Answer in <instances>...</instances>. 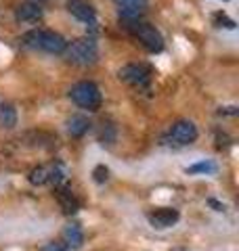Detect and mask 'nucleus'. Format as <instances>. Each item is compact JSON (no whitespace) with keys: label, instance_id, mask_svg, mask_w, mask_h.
I'll return each mask as SVG.
<instances>
[{"label":"nucleus","instance_id":"6","mask_svg":"<svg viewBox=\"0 0 239 251\" xmlns=\"http://www.w3.org/2000/svg\"><path fill=\"white\" fill-rule=\"evenodd\" d=\"M118 77L130 86H137V88H145L151 82V69L145 65H137V63H128L118 72Z\"/></svg>","mask_w":239,"mask_h":251},{"label":"nucleus","instance_id":"17","mask_svg":"<svg viewBox=\"0 0 239 251\" xmlns=\"http://www.w3.org/2000/svg\"><path fill=\"white\" fill-rule=\"evenodd\" d=\"M216 163L212 161H199L195 166H189L187 168V174H216Z\"/></svg>","mask_w":239,"mask_h":251},{"label":"nucleus","instance_id":"19","mask_svg":"<svg viewBox=\"0 0 239 251\" xmlns=\"http://www.w3.org/2000/svg\"><path fill=\"white\" fill-rule=\"evenodd\" d=\"M92 176H94V182H99V184H103L105 180L109 178V170L105 168V166H97L92 170Z\"/></svg>","mask_w":239,"mask_h":251},{"label":"nucleus","instance_id":"16","mask_svg":"<svg viewBox=\"0 0 239 251\" xmlns=\"http://www.w3.org/2000/svg\"><path fill=\"white\" fill-rule=\"evenodd\" d=\"M49 172H51V168L49 166H38V168H34L30 172V176H28V180L34 186H40V184H46L49 182Z\"/></svg>","mask_w":239,"mask_h":251},{"label":"nucleus","instance_id":"18","mask_svg":"<svg viewBox=\"0 0 239 251\" xmlns=\"http://www.w3.org/2000/svg\"><path fill=\"white\" fill-rule=\"evenodd\" d=\"M214 25L218 27H229V29H235V21L227 17L225 13H214Z\"/></svg>","mask_w":239,"mask_h":251},{"label":"nucleus","instance_id":"8","mask_svg":"<svg viewBox=\"0 0 239 251\" xmlns=\"http://www.w3.org/2000/svg\"><path fill=\"white\" fill-rule=\"evenodd\" d=\"M114 2L120 11V17L124 21H137L147 11L149 0H114Z\"/></svg>","mask_w":239,"mask_h":251},{"label":"nucleus","instance_id":"13","mask_svg":"<svg viewBox=\"0 0 239 251\" xmlns=\"http://www.w3.org/2000/svg\"><path fill=\"white\" fill-rule=\"evenodd\" d=\"M63 241H65V247H82V243H84V232L82 228H80V224L76 222H71L67 224L65 228H63Z\"/></svg>","mask_w":239,"mask_h":251},{"label":"nucleus","instance_id":"1","mask_svg":"<svg viewBox=\"0 0 239 251\" xmlns=\"http://www.w3.org/2000/svg\"><path fill=\"white\" fill-rule=\"evenodd\" d=\"M21 44L28 46V49H34V50L61 54V52H65L67 40L53 29H31L28 34H23Z\"/></svg>","mask_w":239,"mask_h":251},{"label":"nucleus","instance_id":"21","mask_svg":"<svg viewBox=\"0 0 239 251\" xmlns=\"http://www.w3.org/2000/svg\"><path fill=\"white\" fill-rule=\"evenodd\" d=\"M220 113H227V115H237V107H225V109H220Z\"/></svg>","mask_w":239,"mask_h":251},{"label":"nucleus","instance_id":"15","mask_svg":"<svg viewBox=\"0 0 239 251\" xmlns=\"http://www.w3.org/2000/svg\"><path fill=\"white\" fill-rule=\"evenodd\" d=\"M116 136H118V130L111 122H103L101 124V130H99V143L101 145H114L116 143Z\"/></svg>","mask_w":239,"mask_h":251},{"label":"nucleus","instance_id":"12","mask_svg":"<svg viewBox=\"0 0 239 251\" xmlns=\"http://www.w3.org/2000/svg\"><path fill=\"white\" fill-rule=\"evenodd\" d=\"M89 130H90V122H89V117L86 115L76 113V115H71L67 120V132H69L71 138H82Z\"/></svg>","mask_w":239,"mask_h":251},{"label":"nucleus","instance_id":"11","mask_svg":"<svg viewBox=\"0 0 239 251\" xmlns=\"http://www.w3.org/2000/svg\"><path fill=\"white\" fill-rule=\"evenodd\" d=\"M15 19L21 21V23H34L42 19V9L36 4V2H21L15 11Z\"/></svg>","mask_w":239,"mask_h":251},{"label":"nucleus","instance_id":"20","mask_svg":"<svg viewBox=\"0 0 239 251\" xmlns=\"http://www.w3.org/2000/svg\"><path fill=\"white\" fill-rule=\"evenodd\" d=\"M40 251H69V249L61 245V243H46V245L40 247Z\"/></svg>","mask_w":239,"mask_h":251},{"label":"nucleus","instance_id":"9","mask_svg":"<svg viewBox=\"0 0 239 251\" xmlns=\"http://www.w3.org/2000/svg\"><path fill=\"white\" fill-rule=\"evenodd\" d=\"M179 211L174 207H159V209H153L147 214V220L153 228H170L179 222Z\"/></svg>","mask_w":239,"mask_h":251},{"label":"nucleus","instance_id":"14","mask_svg":"<svg viewBox=\"0 0 239 251\" xmlns=\"http://www.w3.org/2000/svg\"><path fill=\"white\" fill-rule=\"evenodd\" d=\"M17 126V111L9 103H0V128L11 130Z\"/></svg>","mask_w":239,"mask_h":251},{"label":"nucleus","instance_id":"2","mask_svg":"<svg viewBox=\"0 0 239 251\" xmlns=\"http://www.w3.org/2000/svg\"><path fill=\"white\" fill-rule=\"evenodd\" d=\"M99 57V49H97V42L92 38H78L74 42H67L65 46V59L74 65H92Z\"/></svg>","mask_w":239,"mask_h":251},{"label":"nucleus","instance_id":"5","mask_svg":"<svg viewBox=\"0 0 239 251\" xmlns=\"http://www.w3.org/2000/svg\"><path fill=\"white\" fill-rule=\"evenodd\" d=\"M168 140L172 145H179V147L195 143V140H197V126L193 122H189V120L174 122L170 132H168Z\"/></svg>","mask_w":239,"mask_h":251},{"label":"nucleus","instance_id":"3","mask_svg":"<svg viewBox=\"0 0 239 251\" xmlns=\"http://www.w3.org/2000/svg\"><path fill=\"white\" fill-rule=\"evenodd\" d=\"M69 99L74 100L78 107L82 109H89V111H97L101 107V100H103V94H101V88L94 82H78L71 86L69 90Z\"/></svg>","mask_w":239,"mask_h":251},{"label":"nucleus","instance_id":"22","mask_svg":"<svg viewBox=\"0 0 239 251\" xmlns=\"http://www.w3.org/2000/svg\"><path fill=\"white\" fill-rule=\"evenodd\" d=\"M208 203H210L212 207H216V211H222V209H225V205H220V203H218V201H214V199H210Z\"/></svg>","mask_w":239,"mask_h":251},{"label":"nucleus","instance_id":"7","mask_svg":"<svg viewBox=\"0 0 239 251\" xmlns=\"http://www.w3.org/2000/svg\"><path fill=\"white\" fill-rule=\"evenodd\" d=\"M65 4H67V11L78 21L86 23V25H97V13H94L89 0H65Z\"/></svg>","mask_w":239,"mask_h":251},{"label":"nucleus","instance_id":"10","mask_svg":"<svg viewBox=\"0 0 239 251\" xmlns=\"http://www.w3.org/2000/svg\"><path fill=\"white\" fill-rule=\"evenodd\" d=\"M55 195H57V201H59V205L63 209V214H67V216H74L78 214V209H80V199L74 195V191L67 186V184H61L55 188Z\"/></svg>","mask_w":239,"mask_h":251},{"label":"nucleus","instance_id":"4","mask_svg":"<svg viewBox=\"0 0 239 251\" xmlns=\"http://www.w3.org/2000/svg\"><path fill=\"white\" fill-rule=\"evenodd\" d=\"M126 29H128L149 52H159L164 49L162 34H159L153 25H149V23H145V21H126Z\"/></svg>","mask_w":239,"mask_h":251}]
</instances>
